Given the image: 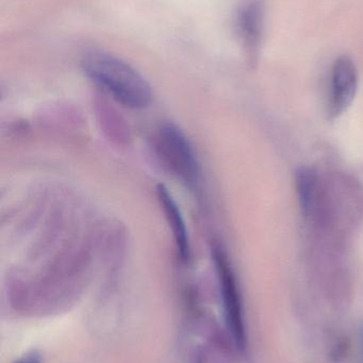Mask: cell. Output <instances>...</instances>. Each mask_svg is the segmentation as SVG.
I'll return each instance as SVG.
<instances>
[{
	"label": "cell",
	"mask_w": 363,
	"mask_h": 363,
	"mask_svg": "<svg viewBox=\"0 0 363 363\" xmlns=\"http://www.w3.org/2000/svg\"><path fill=\"white\" fill-rule=\"evenodd\" d=\"M85 74L126 108H144L153 99L147 81L125 62L106 53H90L82 61Z\"/></svg>",
	"instance_id": "cell-1"
},
{
	"label": "cell",
	"mask_w": 363,
	"mask_h": 363,
	"mask_svg": "<svg viewBox=\"0 0 363 363\" xmlns=\"http://www.w3.org/2000/svg\"><path fill=\"white\" fill-rule=\"evenodd\" d=\"M213 260L219 277L220 289L223 301L224 313L228 330L237 347L241 351L246 349V328L243 313L242 298L236 275L225 252L220 247L213 250Z\"/></svg>",
	"instance_id": "cell-3"
},
{
	"label": "cell",
	"mask_w": 363,
	"mask_h": 363,
	"mask_svg": "<svg viewBox=\"0 0 363 363\" xmlns=\"http://www.w3.org/2000/svg\"><path fill=\"white\" fill-rule=\"evenodd\" d=\"M359 345H360V355H362V363H363V321L360 324L359 328Z\"/></svg>",
	"instance_id": "cell-9"
},
{
	"label": "cell",
	"mask_w": 363,
	"mask_h": 363,
	"mask_svg": "<svg viewBox=\"0 0 363 363\" xmlns=\"http://www.w3.org/2000/svg\"><path fill=\"white\" fill-rule=\"evenodd\" d=\"M160 163L187 187L195 189L202 178L200 161L185 132L172 123H162L153 135Z\"/></svg>",
	"instance_id": "cell-2"
},
{
	"label": "cell",
	"mask_w": 363,
	"mask_h": 363,
	"mask_svg": "<svg viewBox=\"0 0 363 363\" xmlns=\"http://www.w3.org/2000/svg\"><path fill=\"white\" fill-rule=\"evenodd\" d=\"M17 363H40V358L38 355H30Z\"/></svg>",
	"instance_id": "cell-8"
},
{
	"label": "cell",
	"mask_w": 363,
	"mask_h": 363,
	"mask_svg": "<svg viewBox=\"0 0 363 363\" xmlns=\"http://www.w3.org/2000/svg\"><path fill=\"white\" fill-rule=\"evenodd\" d=\"M157 194L158 200L166 213L168 225L172 230L179 258L181 262H187L191 257V243H190L189 233H188L185 218L174 196L170 194L166 186H158Z\"/></svg>",
	"instance_id": "cell-5"
},
{
	"label": "cell",
	"mask_w": 363,
	"mask_h": 363,
	"mask_svg": "<svg viewBox=\"0 0 363 363\" xmlns=\"http://www.w3.org/2000/svg\"><path fill=\"white\" fill-rule=\"evenodd\" d=\"M296 182L303 215L311 217L319 208L321 189L318 172L310 167H300L296 172Z\"/></svg>",
	"instance_id": "cell-6"
},
{
	"label": "cell",
	"mask_w": 363,
	"mask_h": 363,
	"mask_svg": "<svg viewBox=\"0 0 363 363\" xmlns=\"http://www.w3.org/2000/svg\"><path fill=\"white\" fill-rule=\"evenodd\" d=\"M239 30L246 46L257 48L261 40L264 9L257 0L244 4L238 17Z\"/></svg>",
	"instance_id": "cell-7"
},
{
	"label": "cell",
	"mask_w": 363,
	"mask_h": 363,
	"mask_svg": "<svg viewBox=\"0 0 363 363\" xmlns=\"http://www.w3.org/2000/svg\"><path fill=\"white\" fill-rule=\"evenodd\" d=\"M357 87L358 74L355 64L350 57H339L332 67L330 81L328 113L332 118L342 115L351 106Z\"/></svg>",
	"instance_id": "cell-4"
}]
</instances>
